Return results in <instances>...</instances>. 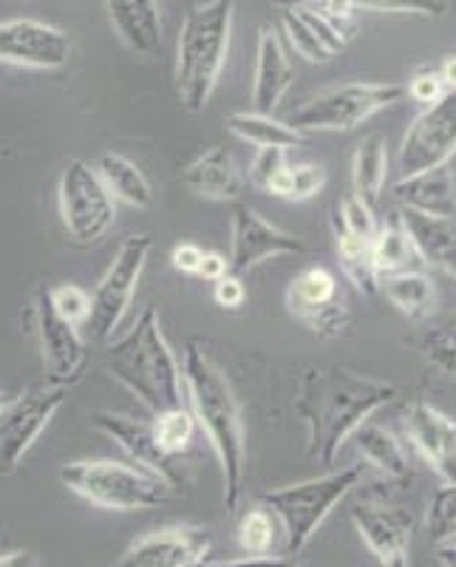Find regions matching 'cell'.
<instances>
[{"mask_svg":"<svg viewBox=\"0 0 456 567\" xmlns=\"http://www.w3.org/2000/svg\"><path fill=\"white\" fill-rule=\"evenodd\" d=\"M400 398V386L346 367H309L296 392V414L307 425L309 457L334 465L343 443L374 412Z\"/></svg>","mask_w":456,"mask_h":567,"instance_id":"6da1fadb","label":"cell"},{"mask_svg":"<svg viewBox=\"0 0 456 567\" xmlns=\"http://www.w3.org/2000/svg\"><path fill=\"white\" fill-rule=\"evenodd\" d=\"M182 381H185V394L190 400V412L210 440L216 460L221 465L227 511L236 514L247 477V429L236 389H232L225 369L213 361L196 341L185 347Z\"/></svg>","mask_w":456,"mask_h":567,"instance_id":"7a4b0ae2","label":"cell"},{"mask_svg":"<svg viewBox=\"0 0 456 567\" xmlns=\"http://www.w3.org/2000/svg\"><path fill=\"white\" fill-rule=\"evenodd\" d=\"M103 369L116 383H123L151 414L185 406L182 363L162 332L159 312L154 307L142 310L128 336L108 343Z\"/></svg>","mask_w":456,"mask_h":567,"instance_id":"3957f363","label":"cell"},{"mask_svg":"<svg viewBox=\"0 0 456 567\" xmlns=\"http://www.w3.org/2000/svg\"><path fill=\"white\" fill-rule=\"evenodd\" d=\"M236 0H207L187 12L176 43V94L182 109L201 114L227 63Z\"/></svg>","mask_w":456,"mask_h":567,"instance_id":"277c9868","label":"cell"},{"mask_svg":"<svg viewBox=\"0 0 456 567\" xmlns=\"http://www.w3.org/2000/svg\"><path fill=\"white\" fill-rule=\"evenodd\" d=\"M360 477H363V465H346L341 471H329L323 477L263 491L258 496V503L270 508L281 525L287 559H296L303 554V548L312 542L318 528L327 523L334 505L341 503L349 491L357 488Z\"/></svg>","mask_w":456,"mask_h":567,"instance_id":"5b68a950","label":"cell"},{"mask_svg":"<svg viewBox=\"0 0 456 567\" xmlns=\"http://www.w3.org/2000/svg\"><path fill=\"white\" fill-rule=\"evenodd\" d=\"M60 483L77 494L85 503L105 511H151L167 505L174 491L162 480L151 477L148 471L136 465L116 463V460H74L60 468Z\"/></svg>","mask_w":456,"mask_h":567,"instance_id":"8992f818","label":"cell"},{"mask_svg":"<svg viewBox=\"0 0 456 567\" xmlns=\"http://www.w3.org/2000/svg\"><path fill=\"white\" fill-rule=\"evenodd\" d=\"M405 97V85L400 83H346L332 91H323L301 109L292 111L287 125L307 134V131H354L377 111L397 105Z\"/></svg>","mask_w":456,"mask_h":567,"instance_id":"52a82bcc","label":"cell"},{"mask_svg":"<svg viewBox=\"0 0 456 567\" xmlns=\"http://www.w3.org/2000/svg\"><path fill=\"white\" fill-rule=\"evenodd\" d=\"M60 219L69 239L77 247H91L108 236L116 225V202L89 162L71 159L58 185Z\"/></svg>","mask_w":456,"mask_h":567,"instance_id":"ba28073f","label":"cell"},{"mask_svg":"<svg viewBox=\"0 0 456 567\" xmlns=\"http://www.w3.org/2000/svg\"><path fill=\"white\" fill-rule=\"evenodd\" d=\"M151 250H154V239L139 233L131 236L120 245L114 261L108 265L105 276L100 278L97 290L91 296V312L85 329H89L91 341H111L114 332L120 329L123 318L128 316L134 292L142 281V272L148 265Z\"/></svg>","mask_w":456,"mask_h":567,"instance_id":"9c48e42d","label":"cell"},{"mask_svg":"<svg viewBox=\"0 0 456 567\" xmlns=\"http://www.w3.org/2000/svg\"><path fill=\"white\" fill-rule=\"evenodd\" d=\"M27 323L32 327V336L38 341L45 386H74L89 363V347L80 336V327L58 316L52 298H49V287H38L27 310Z\"/></svg>","mask_w":456,"mask_h":567,"instance_id":"30bf717a","label":"cell"},{"mask_svg":"<svg viewBox=\"0 0 456 567\" xmlns=\"http://www.w3.org/2000/svg\"><path fill=\"white\" fill-rule=\"evenodd\" d=\"M65 392L69 389L43 383V386H34L12 398L7 412L0 414V477H12L20 468L40 434L63 409Z\"/></svg>","mask_w":456,"mask_h":567,"instance_id":"8fae6325","label":"cell"},{"mask_svg":"<svg viewBox=\"0 0 456 567\" xmlns=\"http://www.w3.org/2000/svg\"><path fill=\"white\" fill-rule=\"evenodd\" d=\"M287 310L318 338H341L352 323L346 296L327 267H307L287 287Z\"/></svg>","mask_w":456,"mask_h":567,"instance_id":"7c38bea8","label":"cell"},{"mask_svg":"<svg viewBox=\"0 0 456 567\" xmlns=\"http://www.w3.org/2000/svg\"><path fill=\"white\" fill-rule=\"evenodd\" d=\"M456 156V91H445L437 103L408 125L400 145V174L414 176L448 165Z\"/></svg>","mask_w":456,"mask_h":567,"instance_id":"4fadbf2b","label":"cell"},{"mask_svg":"<svg viewBox=\"0 0 456 567\" xmlns=\"http://www.w3.org/2000/svg\"><path fill=\"white\" fill-rule=\"evenodd\" d=\"M309 245L290 230L267 221L256 207L232 202L230 207V272L245 278L258 265L278 256H301Z\"/></svg>","mask_w":456,"mask_h":567,"instance_id":"5bb4252c","label":"cell"},{"mask_svg":"<svg viewBox=\"0 0 456 567\" xmlns=\"http://www.w3.org/2000/svg\"><path fill=\"white\" fill-rule=\"evenodd\" d=\"M94 429L103 432L108 440H114L134 460L136 468L148 471L151 477L162 480L174 494H182L187 488V474L182 471L179 457H167L162 452L151 420L123 412H97L94 414Z\"/></svg>","mask_w":456,"mask_h":567,"instance_id":"9a60e30c","label":"cell"},{"mask_svg":"<svg viewBox=\"0 0 456 567\" xmlns=\"http://www.w3.org/2000/svg\"><path fill=\"white\" fill-rule=\"evenodd\" d=\"M210 545L205 525H167L131 542L111 567H199Z\"/></svg>","mask_w":456,"mask_h":567,"instance_id":"2e32d148","label":"cell"},{"mask_svg":"<svg viewBox=\"0 0 456 567\" xmlns=\"http://www.w3.org/2000/svg\"><path fill=\"white\" fill-rule=\"evenodd\" d=\"M71 58V40L63 29L43 20H0V63L18 69L54 71Z\"/></svg>","mask_w":456,"mask_h":567,"instance_id":"e0dca14e","label":"cell"},{"mask_svg":"<svg viewBox=\"0 0 456 567\" xmlns=\"http://www.w3.org/2000/svg\"><path fill=\"white\" fill-rule=\"evenodd\" d=\"M352 523L360 539L366 542L383 567H412L414 511L394 505H357L352 508Z\"/></svg>","mask_w":456,"mask_h":567,"instance_id":"ac0fdd59","label":"cell"},{"mask_svg":"<svg viewBox=\"0 0 456 567\" xmlns=\"http://www.w3.org/2000/svg\"><path fill=\"white\" fill-rule=\"evenodd\" d=\"M405 434L414 443L425 463L439 480L456 483V420L431 406L425 400H414L405 409Z\"/></svg>","mask_w":456,"mask_h":567,"instance_id":"d6986e66","label":"cell"},{"mask_svg":"<svg viewBox=\"0 0 456 567\" xmlns=\"http://www.w3.org/2000/svg\"><path fill=\"white\" fill-rule=\"evenodd\" d=\"M296 83V69L283 52L281 38L276 29L263 27L258 34V54H256V74H252V109L258 114H276L287 91Z\"/></svg>","mask_w":456,"mask_h":567,"instance_id":"ffe728a7","label":"cell"},{"mask_svg":"<svg viewBox=\"0 0 456 567\" xmlns=\"http://www.w3.org/2000/svg\"><path fill=\"white\" fill-rule=\"evenodd\" d=\"M111 29L134 54L151 58L162 45V12L156 0H105Z\"/></svg>","mask_w":456,"mask_h":567,"instance_id":"44dd1931","label":"cell"},{"mask_svg":"<svg viewBox=\"0 0 456 567\" xmlns=\"http://www.w3.org/2000/svg\"><path fill=\"white\" fill-rule=\"evenodd\" d=\"M182 185L205 202H230L232 205L241 196V174L236 168V159L219 145H213L190 165H185Z\"/></svg>","mask_w":456,"mask_h":567,"instance_id":"7402d4cb","label":"cell"},{"mask_svg":"<svg viewBox=\"0 0 456 567\" xmlns=\"http://www.w3.org/2000/svg\"><path fill=\"white\" fill-rule=\"evenodd\" d=\"M394 196L403 207L425 213V216H439V219H454L456 216V174L450 165L443 168L423 171V174L405 176L394 185Z\"/></svg>","mask_w":456,"mask_h":567,"instance_id":"603a6c76","label":"cell"},{"mask_svg":"<svg viewBox=\"0 0 456 567\" xmlns=\"http://www.w3.org/2000/svg\"><path fill=\"white\" fill-rule=\"evenodd\" d=\"M397 216L405 230H408V236H412L419 258L448 272L456 281V219L425 216V213L412 210V207H400Z\"/></svg>","mask_w":456,"mask_h":567,"instance_id":"cb8c5ba5","label":"cell"},{"mask_svg":"<svg viewBox=\"0 0 456 567\" xmlns=\"http://www.w3.org/2000/svg\"><path fill=\"white\" fill-rule=\"evenodd\" d=\"M97 176L103 179V185L108 187V194L114 196V202H123V205L136 207V210H148L154 207L156 194L154 185L136 162H131L123 154H103L94 165Z\"/></svg>","mask_w":456,"mask_h":567,"instance_id":"d4e9b609","label":"cell"},{"mask_svg":"<svg viewBox=\"0 0 456 567\" xmlns=\"http://www.w3.org/2000/svg\"><path fill=\"white\" fill-rule=\"evenodd\" d=\"M352 437L357 443L360 457L366 460V465H372L374 471H380L383 477L394 480V483L412 480L408 454H405L403 443L388 429H383L377 423H363Z\"/></svg>","mask_w":456,"mask_h":567,"instance_id":"484cf974","label":"cell"},{"mask_svg":"<svg viewBox=\"0 0 456 567\" xmlns=\"http://www.w3.org/2000/svg\"><path fill=\"white\" fill-rule=\"evenodd\" d=\"M227 131L238 136L247 145H256L258 151L263 148H301L307 145V134L296 131L292 125L281 123L270 114H258V111H238V114L227 116Z\"/></svg>","mask_w":456,"mask_h":567,"instance_id":"4316f807","label":"cell"},{"mask_svg":"<svg viewBox=\"0 0 456 567\" xmlns=\"http://www.w3.org/2000/svg\"><path fill=\"white\" fill-rule=\"evenodd\" d=\"M332 233H334V250L341 258L343 276L354 284V290L360 296L372 298L380 290V276L374 270V256H372V239L366 236H357V233L346 230L343 225L332 219Z\"/></svg>","mask_w":456,"mask_h":567,"instance_id":"83f0119b","label":"cell"},{"mask_svg":"<svg viewBox=\"0 0 456 567\" xmlns=\"http://www.w3.org/2000/svg\"><path fill=\"white\" fill-rule=\"evenodd\" d=\"M388 176V145L383 134H372L360 142V148L352 156V182L354 196L366 202L369 207L380 205L383 185Z\"/></svg>","mask_w":456,"mask_h":567,"instance_id":"f1b7e54d","label":"cell"},{"mask_svg":"<svg viewBox=\"0 0 456 567\" xmlns=\"http://www.w3.org/2000/svg\"><path fill=\"white\" fill-rule=\"evenodd\" d=\"M372 256L374 270H377L380 278L394 276V272L417 270V265L423 261L397 213H394L386 225H377V233H374L372 239Z\"/></svg>","mask_w":456,"mask_h":567,"instance_id":"f546056e","label":"cell"},{"mask_svg":"<svg viewBox=\"0 0 456 567\" xmlns=\"http://www.w3.org/2000/svg\"><path fill=\"white\" fill-rule=\"evenodd\" d=\"M380 290L386 292L392 307H397L400 316L419 321L428 316L437 303V287L425 272L419 270H405L394 272V276L380 278Z\"/></svg>","mask_w":456,"mask_h":567,"instance_id":"4dcf8cb0","label":"cell"},{"mask_svg":"<svg viewBox=\"0 0 456 567\" xmlns=\"http://www.w3.org/2000/svg\"><path fill=\"white\" fill-rule=\"evenodd\" d=\"M343 7L346 12H388V14H423V18H445L448 0H272V7Z\"/></svg>","mask_w":456,"mask_h":567,"instance_id":"1f68e13d","label":"cell"},{"mask_svg":"<svg viewBox=\"0 0 456 567\" xmlns=\"http://www.w3.org/2000/svg\"><path fill=\"white\" fill-rule=\"evenodd\" d=\"M414 343L437 372L456 378V312L434 318Z\"/></svg>","mask_w":456,"mask_h":567,"instance_id":"d6a6232c","label":"cell"},{"mask_svg":"<svg viewBox=\"0 0 456 567\" xmlns=\"http://www.w3.org/2000/svg\"><path fill=\"white\" fill-rule=\"evenodd\" d=\"M327 185V171L312 162H301V165H283L276 176H272L267 194L278 196L287 202H307L318 196Z\"/></svg>","mask_w":456,"mask_h":567,"instance_id":"836d02e7","label":"cell"},{"mask_svg":"<svg viewBox=\"0 0 456 567\" xmlns=\"http://www.w3.org/2000/svg\"><path fill=\"white\" fill-rule=\"evenodd\" d=\"M151 423H154L156 443H159V449L167 457H182V454L190 452V445H194L196 440V429H199V423H196L190 409H165V412L154 414Z\"/></svg>","mask_w":456,"mask_h":567,"instance_id":"e575fe53","label":"cell"},{"mask_svg":"<svg viewBox=\"0 0 456 567\" xmlns=\"http://www.w3.org/2000/svg\"><path fill=\"white\" fill-rule=\"evenodd\" d=\"M278 536H281V525H278L276 514L270 508H263L261 503L252 511H247L238 523V548L247 556H272Z\"/></svg>","mask_w":456,"mask_h":567,"instance_id":"d590c367","label":"cell"},{"mask_svg":"<svg viewBox=\"0 0 456 567\" xmlns=\"http://www.w3.org/2000/svg\"><path fill=\"white\" fill-rule=\"evenodd\" d=\"M425 528H428V539L434 545L456 542V483H445L437 494L431 496Z\"/></svg>","mask_w":456,"mask_h":567,"instance_id":"8d00e7d4","label":"cell"},{"mask_svg":"<svg viewBox=\"0 0 456 567\" xmlns=\"http://www.w3.org/2000/svg\"><path fill=\"white\" fill-rule=\"evenodd\" d=\"M281 29L283 34H287V40H290L292 49H296L303 60H309V63H327V60H332V54L323 49L321 40H318L315 32L303 23V18L296 9H281Z\"/></svg>","mask_w":456,"mask_h":567,"instance_id":"74e56055","label":"cell"},{"mask_svg":"<svg viewBox=\"0 0 456 567\" xmlns=\"http://www.w3.org/2000/svg\"><path fill=\"white\" fill-rule=\"evenodd\" d=\"M49 298L52 307L58 310L60 318H65L74 327H85L91 312V296L77 287V284H60V287H49Z\"/></svg>","mask_w":456,"mask_h":567,"instance_id":"f35d334b","label":"cell"},{"mask_svg":"<svg viewBox=\"0 0 456 567\" xmlns=\"http://www.w3.org/2000/svg\"><path fill=\"white\" fill-rule=\"evenodd\" d=\"M332 219L338 221V225L346 227V230L357 233V236H366V239H374V233H377V216H374V207H369L366 202L354 194H349L346 199L338 202Z\"/></svg>","mask_w":456,"mask_h":567,"instance_id":"ab89813d","label":"cell"},{"mask_svg":"<svg viewBox=\"0 0 456 567\" xmlns=\"http://www.w3.org/2000/svg\"><path fill=\"white\" fill-rule=\"evenodd\" d=\"M445 83L443 78H439L437 69H419L417 74H414L412 80H408V85H405V94L412 100H417V103H437L439 97L445 94Z\"/></svg>","mask_w":456,"mask_h":567,"instance_id":"60d3db41","label":"cell"},{"mask_svg":"<svg viewBox=\"0 0 456 567\" xmlns=\"http://www.w3.org/2000/svg\"><path fill=\"white\" fill-rule=\"evenodd\" d=\"M287 165V151L283 148H263L258 151L256 162L250 165V182L261 190H267L272 182V176Z\"/></svg>","mask_w":456,"mask_h":567,"instance_id":"b9f144b4","label":"cell"},{"mask_svg":"<svg viewBox=\"0 0 456 567\" xmlns=\"http://www.w3.org/2000/svg\"><path fill=\"white\" fill-rule=\"evenodd\" d=\"M213 301L219 303L221 310H227V312L241 310L247 301V287H245V281H241V276H232V272H227L225 278H219V281L213 284Z\"/></svg>","mask_w":456,"mask_h":567,"instance_id":"7bdbcfd3","label":"cell"},{"mask_svg":"<svg viewBox=\"0 0 456 567\" xmlns=\"http://www.w3.org/2000/svg\"><path fill=\"white\" fill-rule=\"evenodd\" d=\"M201 256H205V250H201L199 245H194V241H182V245H176L174 250H170V265H174V270L182 272V276H196L201 265Z\"/></svg>","mask_w":456,"mask_h":567,"instance_id":"ee69618b","label":"cell"},{"mask_svg":"<svg viewBox=\"0 0 456 567\" xmlns=\"http://www.w3.org/2000/svg\"><path fill=\"white\" fill-rule=\"evenodd\" d=\"M199 567H301V565H296V559H287V556H245V559H230V561L205 559Z\"/></svg>","mask_w":456,"mask_h":567,"instance_id":"f6af8a7d","label":"cell"},{"mask_svg":"<svg viewBox=\"0 0 456 567\" xmlns=\"http://www.w3.org/2000/svg\"><path fill=\"white\" fill-rule=\"evenodd\" d=\"M227 272H230V261H227V256H221V252L205 250V256H201V265H199V272H196V278H201V281L216 284V281H219V278H225Z\"/></svg>","mask_w":456,"mask_h":567,"instance_id":"bcb514c9","label":"cell"},{"mask_svg":"<svg viewBox=\"0 0 456 567\" xmlns=\"http://www.w3.org/2000/svg\"><path fill=\"white\" fill-rule=\"evenodd\" d=\"M0 567H38V556L29 550H9L0 554Z\"/></svg>","mask_w":456,"mask_h":567,"instance_id":"7dc6e473","label":"cell"},{"mask_svg":"<svg viewBox=\"0 0 456 567\" xmlns=\"http://www.w3.org/2000/svg\"><path fill=\"white\" fill-rule=\"evenodd\" d=\"M439 78H443L445 89L448 91H456V54H450V58H445V63L439 65Z\"/></svg>","mask_w":456,"mask_h":567,"instance_id":"c3c4849f","label":"cell"},{"mask_svg":"<svg viewBox=\"0 0 456 567\" xmlns=\"http://www.w3.org/2000/svg\"><path fill=\"white\" fill-rule=\"evenodd\" d=\"M437 559L443 567H456V545L448 542V545H439L437 548Z\"/></svg>","mask_w":456,"mask_h":567,"instance_id":"681fc988","label":"cell"},{"mask_svg":"<svg viewBox=\"0 0 456 567\" xmlns=\"http://www.w3.org/2000/svg\"><path fill=\"white\" fill-rule=\"evenodd\" d=\"M9 403H12V398H9L7 392H0V414L7 412V406H9Z\"/></svg>","mask_w":456,"mask_h":567,"instance_id":"f907efd6","label":"cell"},{"mask_svg":"<svg viewBox=\"0 0 456 567\" xmlns=\"http://www.w3.org/2000/svg\"><path fill=\"white\" fill-rule=\"evenodd\" d=\"M301 567H307V565H301Z\"/></svg>","mask_w":456,"mask_h":567,"instance_id":"816d5d0a","label":"cell"}]
</instances>
